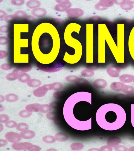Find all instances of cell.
<instances>
[{"label": "cell", "mask_w": 134, "mask_h": 151, "mask_svg": "<svg viewBox=\"0 0 134 151\" xmlns=\"http://www.w3.org/2000/svg\"><path fill=\"white\" fill-rule=\"evenodd\" d=\"M54 137L56 140L60 142L66 141L68 138V136L67 134L62 132L57 133Z\"/></svg>", "instance_id": "20"}, {"label": "cell", "mask_w": 134, "mask_h": 151, "mask_svg": "<svg viewBox=\"0 0 134 151\" xmlns=\"http://www.w3.org/2000/svg\"><path fill=\"white\" fill-rule=\"evenodd\" d=\"M18 115L21 117L25 118L30 117L31 115V113L25 110H23L19 112Z\"/></svg>", "instance_id": "34"}, {"label": "cell", "mask_w": 134, "mask_h": 151, "mask_svg": "<svg viewBox=\"0 0 134 151\" xmlns=\"http://www.w3.org/2000/svg\"><path fill=\"white\" fill-rule=\"evenodd\" d=\"M17 124L16 122L13 120L8 121L5 123V126L9 128H12L15 127Z\"/></svg>", "instance_id": "37"}, {"label": "cell", "mask_w": 134, "mask_h": 151, "mask_svg": "<svg viewBox=\"0 0 134 151\" xmlns=\"http://www.w3.org/2000/svg\"><path fill=\"white\" fill-rule=\"evenodd\" d=\"M8 40L6 37L1 36L0 37V44L3 45L7 44L8 42Z\"/></svg>", "instance_id": "42"}, {"label": "cell", "mask_w": 134, "mask_h": 151, "mask_svg": "<svg viewBox=\"0 0 134 151\" xmlns=\"http://www.w3.org/2000/svg\"><path fill=\"white\" fill-rule=\"evenodd\" d=\"M9 119V117L7 115L2 114L0 116V121L1 123H5Z\"/></svg>", "instance_id": "40"}, {"label": "cell", "mask_w": 134, "mask_h": 151, "mask_svg": "<svg viewBox=\"0 0 134 151\" xmlns=\"http://www.w3.org/2000/svg\"><path fill=\"white\" fill-rule=\"evenodd\" d=\"M49 84H45L35 89L33 92V95L37 97L44 96L49 90Z\"/></svg>", "instance_id": "7"}, {"label": "cell", "mask_w": 134, "mask_h": 151, "mask_svg": "<svg viewBox=\"0 0 134 151\" xmlns=\"http://www.w3.org/2000/svg\"><path fill=\"white\" fill-rule=\"evenodd\" d=\"M15 18L13 15L9 14L5 16L4 18V20L5 22L9 23L12 21Z\"/></svg>", "instance_id": "36"}, {"label": "cell", "mask_w": 134, "mask_h": 151, "mask_svg": "<svg viewBox=\"0 0 134 151\" xmlns=\"http://www.w3.org/2000/svg\"><path fill=\"white\" fill-rule=\"evenodd\" d=\"M62 83L59 82H55L51 84H49V90L58 91L61 89L63 87Z\"/></svg>", "instance_id": "22"}, {"label": "cell", "mask_w": 134, "mask_h": 151, "mask_svg": "<svg viewBox=\"0 0 134 151\" xmlns=\"http://www.w3.org/2000/svg\"><path fill=\"white\" fill-rule=\"evenodd\" d=\"M93 85L96 88L102 89L105 88L107 85L106 81L102 79H98L95 80L93 82Z\"/></svg>", "instance_id": "14"}, {"label": "cell", "mask_w": 134, "mask_h": 151, "mask_svg": "<svg viewBox=\"0 0 134 151\" xmlns=\"http://www.w3.org/2000/svg\"><path fill=\"white\" fill-rule=\"evenodd\" d=\"M20 134L22 138L26 139H31L35 136V133L34 132L27 130L21 131Z\"/></svg>", "instance_id": "16"}, {"label": "cell", "mask_w": 134, "mask_h": 151, "mask_svg": "<svg viewBox=\"0 0 134 151\" xmlns=\"http://www.w3.org/2000/svg\"><path fill=\"white\" fill-rule=\"evenodd\" d=\"M65 94V92L63 91H57L54 92L53 96L55 99H60L62 98Z\"/></svg>", "instance_id": "30"}, {"label": "cell", "mask_w": 134, "mask_h": 151, "mask_svg": "<svg viewBox=\"0 0 134 151\" xmlns=\"http://www.w3.org/2000/svg\"><path fill=\"white\" fill-rule=\"evenodd\" d=\"M15 127L17 130L22 131L27 130L28 128V126L26 123L21 122L17 124Z\"/></svg>", "instance_id": "29"}, {"label": "cell", "mask_w": 134, "mask_h": 151, "mask_svg": "<svg viewBox=\"0 0 134 151\" xmlns=\"http://www.w3.org/2000/svg\"><path fill=\"white\" fill-rule=\"evenodd\" d=\"M84 147L83 145L79 142L74 143L70 146L71 149L74 150H81Z\"/></svg>", "instance_id": "25"}, {"label": "cell", "mask_w": 134, "mask_h": 151, "mask_svg": "<svg viewBox=\"0 0 134 151\" xmlns=\"http://www.w3.org/2000/svg\"><path fill=\"white\" fill-rule=\"evenodd\" d=\"M1 68L4 70H8L12 67V66L9 63H4L2 64L0 66Z\"/></svg>", "instance_id": "38"}, {"label": "cell", "mask_w": 134, "mask_h": 151, "mask_svg": "<svg viewBox=\"0 0 134 151\" xmlns=\"http://www.w3.org/2000/svg\"><path fill=\"white\" fill-rule=\"evenodd\" d=\"M128 151H134V146L132 147L129 148L128 149Z\"/></svg>", "instance_id": "50"}, {"label": "cell", "mask_w": 134, "mask_h": 151, "mask_svg": "<svg viewBox=\"0 0 134 151\" xmlns=\"http://www.w3.org/2000/svg\"><path fill=\"white\" fill-rule=\"evenodd\" d=\"M11 3L13 5L16 6H20L23 5L24 3L23 0H12Z\"/></svg>", "instance_id": "39"}, {"label": "cell", "mask_w": 134, "mask_h": 151, "mask_svg": "<svg viewBox=\"0 0 134 151\" xmlns=\"http://www.w3.org/2000/svg\"><path fill=\"white\" fill-rule=\"evenodd\" d=\"M99 151V149L96 148H92L89 149L88 151Z\"/></svg>", "instance_id": "49"}, {"label": "cell", "mask_w": 134, "mask_h": 151, "mask_svg": "<svg viewBox=\"0 0 134 151\" xmlns=\"http://www.w3.org/2000/svg\"><path fill=\"white\" fill-rule=\"evenodd\" d=\"M42 140L45 142L51 143H54L56 139L55 137L51 135H47L43 137Z\"/></svg>", "instance_id": "28"}, {"label": "cell", "mask_w": 134, "mask_h": 151, "mask_svg": "<svg viewBox=\"0 0 134 151\" xmlns=\"http://www.w3.org/2000/svg\"><path fill=\"white\" fill-rule=\"evenodd\" d=\"M94 72L92 69H86L82 70L81 74L82 76L87 77H90L93 76Z\"/></svg>", "instance_id": "23"}, {"label": "cell", "mask_w": 134, "mask_h": 151, "mask_svg": "<svg viewBox=\"0 0 134 151\" xmlns=\"http://www.w3.org/2000/svg\"><path fill=\"white\" fill-rule=\"evenodd\" d=\"M81 26L75 23H71L66 26L64 34V39L66 44L74 48L75 53L73 55L69 54L66 52L64 55V59L67 62H75L80 59L82 54V48L81 43L77 40L73 38L71 34L75 32L79 34Z\"/></svg>", "instance_id": "1"}, {"label": "cell", "mask_w": 134, "mask_h": 151, "mask_svg": "<svg viewBox=\"0 0 134 151\" xmlns=\"http://www.w3.org/2000/svg\"><path fill=\"white\" fill-rule=\"evenodd\" d=\"M122 92L127 94L132 93L134 92V87L126 84Z\"/></svg>", "instance_id": "31"}, {"label": "cell", "mask_w": 134, "mask_h": 151, "mask_svg": "<svg viewBox=\"0 0 134 151\" xmlns=\"http://www.w3.org/2000/svg\"><path fill=\"white\" fill-rule=\"evenodd\" d=\"M121 71V69L115 65H111L107 68L106 71L110 77L116 78L118 77Z\"/></svg>", "instance_id": "8"}, {"label": "cell", "mask_w": 134, "mask_h": 151, "mask_svg": "<svg viewBox=\"0 0 134 151\" xmlns=\"http://www.w3.org/2000/svg\"><path fill=\"white\" fill-rule=\"evenodd\" d=\"M0 146L3 147L7 144V141L6 140L3 139H1L0 142Z\"/></svg>", "instance_id": "48"}, {"label": "cell", "mask_w": 134, "mask_h": 151, "mask_svg": "<svg viewBox=\"0 0 134 151\" xmlns=\"http://www.w3.org/2000/svg\"><path fill=\"white\" fill-rule=\"evenodd\" d=\"M20 72L17 69H14L12 72L7 74L6 76V79L9 81H13L18 79Z\"/></svg>", "instance_id": "17"}, {"label": "cell", "mask_w": 134, "mask_h": 151, "mask_svg": "<svg viewBox=\"0 0 134 151\" xmlns=\"http://www.w3.org/2000/svg\"><path fill=\"white\" fill-rule=\"evenodd\" d=\"M114 150L116 151H127L128 148L126 146L121 145H118L114 147Z\"/></svg>", "instance_id": "35"}, {"label": "cell", "mask_w": 134, "mask_h": 151, "mask_svg": "<svg viewBox=\"0 0 134 151\" xmlns=\"http://www.w3.org/2000/svg\"><path fill=\"white\" fill-rule=\"evenodd\" d=\"M79 79V78L77 76L73 75L68 76L65 78V80L67 81L75 83Z\"/></svg>", "instance_id": "33"}, {"label": "cell", "mask_w": 134, "mask_h": 151, "mask_svg": "<svg viewBox=\"0 0 134 151\" xmlns=\"http://www.w3.org/2000/svg\"><path fill=\"white\" fill-rule=\"evenodd\" d=\"M41 105L38 103L30 104L26 106L25 109L30 112L40 111Z\"/></svg>", "instance_id": "10"}, {"label": "cell", "mask_w": 134, "mask_h": 151, "mask_svg": "<svg viewBox=\"0 0 134 151\" xmlns=\"http://www.w3.org/2000/svg\"><path fill=\"white\" fill-rule=\"evenodd\" d=\"M5 137L8 141L13 143L19 142L22 138L20 134L13 132H7L5 134Z\"/></svg>", "instance_id": "6"}, {"label": "cell", "mask_w": 134, "mask_h": 151, "mask_svg": "<svg viewBox=\"0 0 134 151\" xmlns=\"http://www.w3.org/2000/svg\"><path fill=\"white\" fill-rule=\"evenodd\" d=\"M8 53L5 51L0 50V58L1 59H3L7 56Z\"/></svg>", "instance_id": "45"}, {"label": "cell", "mask_w": 134, "mask_h": 151, "mask_svg": "<svg viewBox=\"0 0 134 151\" xmlns=\"http://www.w3.org/2000/svg\"><path fill=\"white\" fill-rule=\"evenodd\" d=\"M26 4L27 7L34 9L39 7L41 5V3L37 0H30L27 1Z\"/></svg>", "instance_id": "19"}, {"label": "cell", "mask_w": 134, "mask_h": 151, "mask_svg": "<svg viewBox=\"0 0 134 151\" xmlns=\"http://www.w3.org/2000/svg\"><path fill=\"white\" fill-rule=\"evenodd\" d=\"M121 139L120 137L116 136H112L108 138L107 144L112 147H114L119 145L121 142Z\"/></svg>", "instance_id": "12"}, {"label": "cell", "mask_w": 134, "mask_h": 151, "mask_svg": "<svg viewBox=\"0 0 134 151\" xmlns=\"http://www.w3.org/2000/svg\"><path fill=\"white\" fill-rule=\"evenodd\" d=\"M34 145L28 142H17L14 143L12 145L13 149L16 150H20L26 149L29 151H32Z\"/></svg>", "instance_id": "5"}, {"label": "cell", "mask_w": 134, "mask_h": 151, "mask_svg": "<svg viewBox=\"0 0 134 151\" xmlns=\"http://www.w3.org/2000/svg\"><path fill=\"white\" fill-rule=\"evenodd\" d=\"M63 66L60 62L54 61L47 64L38 62L36 64L37 67L40 70L48 73L60 71L62 69Z\"/></svg>", "instance_id": "4"}, {"label": "cell", "mask_w": 134, "mask_h": 151, "mask_svg": "<svg viewBox=\"0 0 134 151\" xmlns=\"http://www.w3.org/2000/svg\"><path fill=\"white\" fill-rule=\"evenodd\" d=\"M134 76L129 74H124L120 76L119 78L120 81L124 83H129L133 82Z\"/></svg>", "instance_id": "15"}, {"label": "cell", "mask_w": 134, "mask_h": 151, "mask_svg": "<svg viewBox=\"0 0 134 151\" xmlns=\"http://www.w3.org/2000/svg\"><path fill=\"white\" fill-rule=\"evenodd\" d=\"M25 19L31 21H34L36 20L34 16L31 15L27 16Z\"/></svg>", "instance_id": "46"}, {"label": "cell", "mask_w": 134, "mask_h": 151, "mask_svg": "<svg viewBox=\"0 0 134 151\" xmlns=\"http://www.w3.org/2000/svg\"><path fill=\"white\" fill-rule=\"evenodd\" d=\"M46 117L49 120L55 121L57 120V114L56 111H51L47 113Z\"/></svg>", "instance_id": "27"}, {"label": "cell", "mask_w": 134, "mask_h": 151, "mask_svg": "<svg viewBox=\"0 0 134 151\" xmlns=\"http://www.w3.org/2000/svg\"><path fill=\"white\" fill-rule=\"evenodd\" d=\"M13 15L15 18H25L27 16L26 13L22 10H18L15 12Z\"/></svg>", "instance_id": "26"}, {"label": "cell", "mask_w": 134, "mask_h": 151, "mask_svg": "<svg viewBox=\"0 0 134 151\" xmlns=\"http://www.w3.org/2000/svg\"><path fill=\"white\" fill-rule=\"evenodd\" d=\"M7 13L5 12L2 10H0V18H4L7 15Z\"/></svg>", "instance_id": "47"}, {"label": "cell", "mask_w": 134, "mask_h": 151, "mask_svg": "<svg viewBox=\"0 0 134 151\" xmlns=\"http://www.w3.org/2000/svg\"><path fill=\"white\" fill-rule=\"evenodd\" d=\"M133 82L134 83V78L133 79Z\"/></svg>", "instance_id": "52"}, {"label": "cell", "mask_w": 134, "mask_h": 151, "mask_svg": "<svg viewBox=\"0 0 134 151\" xmlns=\"http://www.w3.org/2000/svg\"><path fill=\"white\" fill-rule=\"evenodd\" d=\"M4 100V98L1 95H0V102L3 101Z\"/></svg>", "instance_id": "51"}, {"label": "cell", "mask_w": 134, "mask_h": 151, "mask_svg": "<svg viewBox=\"0 0 134 151\" xmlns=\"http://www.w3.org/2000/svg\"><path fill=\"white\" fill-rule=\"evenodd\" d=\"M51 110L52 109L49 105L44 104L41 105L40 112L43 113H46L51 111Z\"/></svg>", "instance_id": "32"}, {"label": "cell", "mask_w": 134, "mask_h": 151, "mask_svg": "<svg viewBox=\"0 0 134 151\" xmlns=\"http://www.w3.org/2000/svg\"><path fill=\"white\" fill-rule=\"evenodd\" d=\"M105 25L103 24H99L98 25V60L100 62L105 61Z\"/></svg>", "instance_id": "3"}, {"label": "cell", "mask_w": 134, "mask_h": 151, "mask_svg": "<svg viewBox=\"0 0 134 151\" xmlns=\"http://www.w3.org/2000/svg\"><path fill=\"white\" fill-rule=\"evenodd\" d=\"M112 149V147L108 145L103 146L99 149V151H111Z\"/></svg>", "instance_id": "41"}, {"label": "cell", "mask_w": 134, "mask_h": 151, "mask_svg": "<svg viewBox=\"0 0 134 151\" xmlns=\"http://www.w3.org/2000/svg\"><path fill=\"white\" fill-rule=\"evenodd\" d=\"M30 78V76L28 74L25 72H20L17 79L20 82L25 83L27 82Z\"/></svg>", "instance_id": "18"}, {"label": "cell", "mask_w": 134, "mask_h": 151, "mask_svg": "<svg viewBox=\"0 0 134 151\" xmlns=\"http://www.w3.org/2000/svg\"><path fill=\"white\" fill-rule=\"evenodd\" d=\"M125 85L121 82H114L110 84V87L112 90L114 91H122Z\"/></svg>", "instance_id": "9"}, {"label": "cell", "mask_w": 134, "mask_h": 151, "mask_svg": "<svg viewBox=\"0 0 134 151\" xmlns=\"http://www.w3.org/2000/svg\"><path fill=\"white\" fill-rule=\"evenodd\" d=\"M32 66L28 63H21L18 64L16 68L21 72H26L30 71L32 69Z\"/></svg>", "instance_id": "13"}, {"label": "cell", "mask_w": 134, "mask_h": 151, "mask_svg": "<svg viewBox=\"0 0 134 151\" xmlns=\"http://www.w3.org/2000/svg\"><path fill=\"white\" fill-rule=\"evenodd\" d=\"M18 98V96L12 93L7 94L5 96L6 101L9 102H15L17 100Z\"/></svg>", "instance_id": "24"}, {"label": "cell", "mask_w": 134, "mask_h": 151, "mask_svg": "<svg viewBox=\"0 0 134 151\" xmlns=\"http://www.w3.org/2000/svg\"><path fill=\"white\" fill-rule=\"evenodd\" d=\"M41 84V82L40 80L35 79H30L27 82V85L32 88L37 87L40 86Z\"/></svg>", "instance_id": "21"}, {"label": "cell", "mask_w": 134, "mask_h": 151, "mask_svg": "<svg viewBox=\"0 0 134 151\" xmlns=\"http://www.w3.org/2000/svg\"><path fill=\"white\" fill-rule=\"evenodd\" d=\"M93 24H86V50L87 61H93Z\"/></svg>", "instance_id": "2"}, {"label": "cell", "mask_w": 134, "mask_h": 151, "mask_svg": "<svg viewBox=\"0 0 134 151\" xmlns=\"http://www.w3.org/2000/svg\"><path fill=\"white\" fill-rule=\"evenodd\" d=\"M59 103L57 102L53 101L49 103V105L52 109H56L59 106Z\"/></svg>", "instance_id": "44"}, {"label": "cell", "mask_w": 134, "mask_h": 151, "mask_svg": "<svg viewBox=\"0 0 134 151\" xmlns=\"http://www.w3.org/2000/svg\"><path fill=\"white\" fill-rule=\"evenodd\" d=\"M31 13L35 17H41L44 16L46 14L47 11L43 8H37L33 9L31 11Z\"/></svg>", "instance_id": "11"}, {"label": "cell", "mask_w": 134, "mask_h": 151, "mask_svg": "<svg viewBox=\"0 0 134 151\" xmlns=\"http://www.w3.org/2000/svg\"><path fill=\"white\" fill-rule=\"evenodd\" d=\"M9 30V26L7 25H3L0 26V31L2 33H6Z\"/></svg>", "instance_id": "43"}]
</instances>
